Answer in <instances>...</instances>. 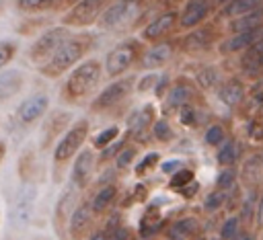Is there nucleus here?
Instances as JSON below:
<instances>
[{"label": "nucleus", "instance_id": "50", "mask_svg": "<svg viewBox=\"0 0 263 240\" xmlns=\"http://www.w3.org/2000/svg\"><path fill=\"white\" fill-rule=\"evenodd\" d=\"M247 135L253 142H263V117L261 115L251 117L247 121Z\"/></svg>", "mask_w": 263, "mask_h": 240}, {"label": "nucleus", "instance_id": "60", "mask_svg": "<svg viewBox=\"0 0 263 240\" xmlns=\"http://www.w3.org/2000/svg\"><path fill=\"white\" fill-rule=\"evenodd\" d=\"M166 240H183V238H166Z\"/></svg>", "mask_w": 263, "mask_h": 240}, {"label": "nucleus", "instance_id": "2", "mask_svg": "<svg viewBox=\"0 0 263 240\" xmlns=\"http://www.w3.org/2000/svg\"><path fill=\"white\" fill-rule=\"evenodd\" d=\"M101 78H103V64L97 57L76 64V68L70 70L62 86V101L70 105L82 103L97 90V86L101 84Z\"/></svg>", "mask_w": 263, "mask_h": 240}, {"label": "nucleus", "instance_id": "6", "mask_svg": "<svg viewBox=\"0 0 263 240\" xmlns=\"http://www.w3.org/2000/svg\"><path fill=\"white\" fill-rule=\"evenodd\" d=\"M109 0H76L60 18V25L68 29H84L99 21Z\"/></svg>", "mask_w": 263, "mask_h": 240}, {"label": "nucleus", "instance_id": "38", "mask_svg": "<svg viewBox=\"0 0 263 240\" xmlns=\"http://www.w3.org/2000/svg\"><path fill=\"white\" fill-rule=\"evenodd\" d=\"M224 205H226V191L222 189H212L203 199V211L208 213H216L224 209Z\"/></svg>", "mask_w": 263, "mask_h": 240}, {"label": "nucleus", "instance_id": "29", "mask_svg": "<svg viewBox=\"0 0 263 240\" xmlns=\"http://www.w3.org/2000/svg\"><path fill=\"white\" fill-rule=\"evenodd\" d=\"M222 82H224V74L216 64H203L195 72V86L199 90H203V92L218 90Z\"/></svg>", "mask_w": 263, "mask_h": 240}, {"label": "nucleus", "instance_id": "48", "mask_svg": "<svg viewBox=\"0 0 263 240\" xmlns=\"http://www.w3.org/2000/svg\"><path fill=\"white\" fill-rule=\"evenodd\" d=\"M55 0H16L18 10L23 12H41L45 8H49Z\"/></svg>", "mask_w": 263, "mask_h": 240}, {"label": "nucleus", "instance_id": "62", "mask_svg": "<svg viewBox=\"0 0 263 240\" xmlns=\"http://www.w3.org/2000/svg\"><path fill=\"white\" fill-rule=\"evenodd\" d=\"M175 2H187V0H175Z\"/></svg>", "mask_w": 263, "mask_h": 240}, {"label": "nucleus", "instance_id": "20", "mask_svg": "<svg viewBox=\"0 0 263 240\" xmlns=\"http://www.w3.org/2000/svg\"><path fill=\"white\" fill-rule=\"evenodd\" d=\"M261 178H263V150H255L240 160L238 185L242 189H253L259 185Z\"/></svg>", "mask_w": 263, "mask_h": 240}, {"label": "nucleus", "instance_id": "16", "mask_svg": "<svg viewBox=\"0 0 263 240\" xmlns=\"http://www.w3.org/2000/svg\"><path fill=\"white\" fill-rule=\"evenodd\" d=\"M138 6H140V0H113L105 6L97 23L101 29H117L136 14Z\"/></svg>", "mask_w": 263, "mask_h": 240}, {"label": "nucleus", "instance_id": "39", "mask_svg": "<svg viewBox=\"0 0 263 240\" xmlns=\"http://www.w3.org/2000/svg\"><path fill=\"white\" fill-rule=\"evenodd\" d=\"M226 139V127L222 123H212L205 127L203 131V142L210 146V148H218L222 142Z\"/></svg>", "mask_w": 263, "mask_h": 240}, {"label": "nucleus", "instance_id": "52", "mask_svg": "<svg viewBox=\"0 0 263 240\" xmlns=\"http://www.w3.org/2000/svg\"><path fill=\"white\" fill-rule=\"evenodd\" d=\"M181 166H185V162H183V160H179V158H171V160L160 162V170H162L164 174H173V172H175V170H179Z\"/></svg>", "mask_w": 263, "mask_h": 240}, {"label": "nucleus", "instance_id": "32", "mask_svg": "<svg viewBox=\"0 0 263 240\" xmlns=\"http://www.w3.org/2000/svg\"><path fill=\"white\" fill-rule=\"evenodd\" d=\"M242 154V144L236 137H226L216 150V162L220 166H236Z\"/></svg>", "mask_w": 263, "mask_h": 240}, {"label": "nucleus", "instance_id": "44", "mask_svg": "<svg viewBox=\"0 0 263 240\" xmlns=\"http://www.w3.org/2000/svg\"><path fill=\"white\" fill-rule=\"evenodd\" d=\"M21 181H33L35 172H37V160H35V152H27L21 156Z\"/></svg>", "mask_w": 263, "mask_h": 240}, {"label": "nucleus", "instance_id": "35", "mask_svg": "<svg viewBox=\"0 0 263 240\" xmlns=\"http://www.w3.org/2000/svg\"><path fill=\"white\" fill-rule=\"evenodd\" d=\"M245 228H242V224H240V219H238V215H228L224 222H222V226H220V230H218V236L222 238V240H236V236L242 232Z\"/></svg>", "mask_w": 263, "mask_h": 240}, {"label": "nucleus", "instance_id": "56", "mask_svg": "<svg viewBox=\"0 0 263 240\" xmlns=\"http://www.w3.org/2000/svg\"><path fill=\"white\" fill-rule=\"evenodd\" d=\"M86 240H105V230H103V228H99V230H92V234H90Z\"/></svg>", "mask_w": 263, "mask_h": 240}, {"label": "nucleus", "instance_id": "37", "mask_svg": "<svg viewBox=\"0 0 263 240\" xmlns=\"http://www.w3.org/2000/svg\"><path fill=\"white\" fill-rule=\"evenodd\" d=\"M238 183V170L236 166H220V172L216 174V189L228 191Z\"/></svg>", "mask_w": 263, "mask_h": 240}, {"label": "nucleus", "instance_id": "4", "mask_svg": "<svg viewBox=\"0 0 263 240\" xmlns=\"http://www.w3.org/2000/svg\"><path fill=\"white\" fill-rule=\"evenodd\" d=\"M140 53H142V47L136 39H125L121 43H117L105 57V64H103V72L109 76V78H119L123 76L132 66L138 64L140 59Z\"/></svg>", "mask_w": 263, "mask_h": 240}, {"label": "nucleus", "instance_id": "7", "mask_svg": "<svg viewBox=\"0 0 263 240\" xmlns=\"http://www.w3.org/2000/svg\"><path fill=\"white\" fill-rule=\"evenodd\" d=\"M70 29L64 27V25H58V27H49L45 29L29 47V59L37 66H41L68 37H70Z\"/></svg>", "mask_w": 263, "mask_h": 240}, {"label": "nucleus", "instance_id": "49", "mask_svg": "<svg viewBox=\"0 0 263 240\" xmlns=\"http://www.w3.org/2000/svg\"><path fill=\"white\" fill-rule=\"evenodd\" d=\"M158 80H160V74H158L156 70H152V72L144 74V76L136 82V86H134V88H136L138 92H148V90H154V88H156Z\"/></svg>", "mask_w": 263, "mask_h": 240}, {"label": "nucleus", "instance_id": "5", "mask_svg": "<svg viewBox=\"0 0 263 240\" xmlns=\"http://www.w3.org/2000/svg\"><path fill=\"white\" fill-rule=\"evenodd\" d=\"M134 86H136V76H119V78H113V82H109L97 94V98H92L90 111H95V113H107V111L117 109L132 94Z\"/></svg>", "mask_w": 263, "mask_h": 240}, {"label": "nucleus", "instance_id": "46", "mask_svg": "<svg viewBox=\"0 0 263 240\" xmlns=\"http://www.w3.org/2000/svg\"><path fill=\"white\" fill-rule=\"evenodd\" d=\"M16 51H18L16 41H12V39H0V70L6 68L14 59Z\"/></svg>", "mask_w": 263, "mask_h": 240}, {"label": "nucleus", "instance_id": "11", "mask_svg": "<svg viewBox=\"0 0 263 240\" xmlns=\"http://www.w3.org/2000/svg\"><path fill=\"white\" fill-rule=\"evenodd\" d=\"M72 121L74 119H72L70 111H51L49 115H45L43 123H41V131H39V148H41V152L53 148V144L62 137V133L70 127Z\"/></svg>", "mask_w": 263, "mask_h": 240}, {"label": "nucleus", "instance_id": "30", "mask_svg": "<svg viewBox=\"0 0 263 240\" xmlns=\"http://www.w3.org/2000/svg\"><path fill=\"white\" fill-rule=\"evenodd\" d=\"M263 27V6L251 10V12H245L240 16H234V18H228L226 23V31L228 35H234V33H242V31H251V29H259Z\"/></svg>", "mask_w": 263, "mask_h": 240}, {"label": "nucleus", "instance_id": "51", "mask_svg": "<svg viewBox=\"0 0 263 240\" xmlns=\"http://www.w3.org/2000/svg\"><path fill=\"white\" fill-rule=\"evenodd\" d=\"M179 113V121H181V125H195L197 123V109H195V105H187V107H183V109H179L177 111Z\"/></svg>", "mask_w": 263, "mask_h": 240}, {"label": "nucleus", "instance_id": "25", "mask_svg": "<svg viewBox=\"0 0 263 240\" xmlns=\"http://www.w3.org/2000/svg\"><path fill=\"white\" fill-rule=\"evenodd\" d=\"M238 68L247 76H257L263 72V35L253 45H249L245 51H240Z\"/></svg>", "mask_w": 263, "mask_h": 240}, {"label": "nucleus", "instance_id": "10", "mask_svg": "<svg viewBox=\"0 0 263 240\" xmlns=\"http://www.w3.org/2000/svg\"><path fill=\"white\" fill-rule=\"evenodd\" d=\"M197 98V86L195 82H191L189 78H177L175 84H171L168 92L162 96V113H177L179 109L193 105V101Z\"/></svg>", "mask_w": 263, "mask_h": 240}, {"label": "nucleus", "instance_id": "15", "mask_svg": "<svg viewBox=\"0 0 263 240\" xmlns=\"http://www.w3.org/2000/svg\"><path fill=\"white\" fill-rule=\"evenodd\" d=\"M47 111H49V96L45 92H35L18 103L14 111V119L18 121V125H33L41 121L47 115Z\"/></svg>", "mask_w": 263, "mask_h": 240}, {"label": "nucleus", "instance_id": "3", "mask_svg": "<svg viewBox=\"0 0 263 240\" xmlns=\"http://www.w3.org/2000/svg\"><path fill=\"white\" fill-rule=\"evenodd\" d=\"M88 131H90V121L86 119V117H82V119H76V121H72L70 123V127L62 133V137L53 144V168H55V172L60 170V168H64L78 152H80V148L84 146V142H86V137H88Z\"/></svg>", "mask_w": 263, "mask_h": 240}, {"label": "nucleus", "instance_id": "54", "mask_svg": "<svg viewBox=\"0 0 263 240\" xmlns=\"http://www.w3.org/2000/svg\"><path fill=\"white\" fill-rule=\"evenodd\" d=\"M253 228L263 230V189L259 191V199H257V209H255V222Z\"/></svg>", "mask_w": 263, "mask_h": 240}, {"label": "nucleus", "instance_id": "41", "mask_svg": "<svg viewBox=\"0 0 263 240\" xmlns=\"http://www.w3.org/2000/svg\"><path fill=\"white\" fill-rule=\"evenodd\" d=\"M156 164H160V154L158 152H146L144 156H142V160L134 166V172H136V176H146L150 170H154L156 168Z\"/></svg>", "mask_w": 263, "mask_h": 240}, {"label": "nucleus", "instance_id": "36", "mask_svg": "<svg viewBox=\"0 0 263 240\" xmlns=\"http://www.w3.org/2000/svg\"><path fill=\"white\" fill-rule=\"evenodd\" d=\"M245 111H247V117H257V115H263V84L259 82V86L253 90V94L249 98H245Z\"/></svg>", "mask_w": 263, "mask_h": 240}, {"label": "nucleus", "instance_id": "43", "mask_svg": "<svg viewBox=\"0 0 263 240\" xmlns=\"http://www.w3.org/2000/svg\"><path fill=\"white\" fill-rule=\"evenodd\" d=\"M148 193H150L148 185H146L144 181H140V183H136V185L129 189V193L125 195L127 199H125V201H121V205L129 207V205H134V203H144V201L148 199Z\"/></svg>", "mask_w": 263, "mask_h": 240}, {"label": "nucleus", "instance_id": "9", "mask_svg": "<svg viewBox=\"0 0 263 240\" xmlns=\"http://www.w3.org/2000/svg\"><path fill=\"white\" fill-rule=\"evenodd\" d=\"M95 230V213L90 209V201L82 199L74 205L70 217H68V226H66V234L70 240H86Z\"/></svg>", "mask_w": 263, "mask_h": 240}, {"label": "nucleus", "instance_id": "63", "mask_svg": "<svg viewBox=\"0 0 263 240\" xmlns=\"http://www.w3.org/2000/svg\"><path fill=\"white\" fill-rule=\"evenodd\" d=\"M0 219H2V211H0Z\"/></svg>", "mask_w": 263, "mask_h": 240}, {"label": "nucleus", "instance_id": "18", "mask_svg": "<svg viewBox=\"0 0 263 240\" xmlns=\"http://www.w3.org/2000/svg\"><path fill=\"white\" fill-rule=\"evenodd\" d=\"M214 12V0H187L179 10V29H193L203 25Z\"/></svg>", "mask_w": 263, "mask_h": 240}, {"label": "nucleus", "instance_id": "19", "mask_svg": "<svg viewBox=\"0 0 263 240\" xmlns=\"http://www.w3.org/2000/svg\"><path fill=\"white\" fill-rule=\"evenodd\" d=\"M156 119V107L152 103L142 105L140 109H136L129 117H127V137L132 139H144L146 133L150 131L152 123Z\"/></svg>", "mask_w": 263, "mask_h": 240}, {"label": "nucleus", "instance_id": "53", "mask_svg": "<svg viewBox=\"0 0 263 240\" xmlns=\"http://www.w3.org/2000/svg\"><path fill=\"white\" fill-rule=\"evenodd\" d=\"M177 193H179L181 197H185V199H193V197H195V195L199 193V183H197V181L193 178V181H191L189 185H185V187H181V189H179Z\"/></svg>", "mask_w": 263, "mask_h": 240}, {"label": "nucleus", "instance_id": "33", "mask_svg": "<svg viewBox=\"0 0 263 240\" xmlns=\"http://www.w3.org/2000/svg\"><path fill=\"white\" fill-rule=\"evenodd\" d=\"M263 6V0H230L228 4H224L220 8V16L222 18H234V16H240L245 12H251L255 8Z\"/></svg>", "mask_w": 263, "mask_h": 240}, {"label": "nucleus", "instance_id": "12", "mask_svg": "<svg viewBox=\"0 0 263 240\" xmlns=\"http://www.w3.org/2000/svg\"><path fill=\"white\" fill-rule=\"evenodd\" d=\"M179 27V10L168 8L160 14H156L140 33V39L146 43H156L162 39H168V35L175 33V29Z\"/></svg>", "mask_w": 263, "mask_h": 240}, {"label": "nucleus", "instance_id": "59", "mask_svg": "<svg viewBox=\"0 0 263 240\" xmlns=\"http://www.w3.org/2000/svg\"><path fill=\"white\" fill-rule=\"evenodd\" d=\"M33 240H51V238H47V236H35Z\"/></svg>", "mask_w": 263, "mask_h": 240}, {"label": "nucleus", "instance_id": "34", "mask_svg": "<svg viewBox=\"0 0 263 240\" xmlns=\"http://www.w3.org/2000/svg\"><path fill=\"white\" fill-rule=\"evenodd\" d=\"M150 135L158 144H168L175 137V129H173V125H171V121L166 117H158V119H154V123L150 127Z\"/></svg>", "mask_w": 263, "mask_h": 240}, {"label": "nucleus", "instance_id": "17", "mask_svg": "<svg viewBox=\"0 0 263 240\" xmlns=\"http://www.w3.org/2000/svg\"><path fill=\"white\" fill-rule=\"evenodd\" d=\"M175 49H177V45H175V41H171V39H162V41L152 43L150 47H146V49L140 53V59H138L140 70L152 72V70H158V68L166 66V64L173 59Z\"/></svg>", "mask_w": 263, "mask_h": 240}, {"label": "nucleus", "instance_id": "40", "mask_svg": "<svg viewBox=\"0 0 263 240\" xmlns=\"http://www.w3.org/2000/svg\"><path fill=\"white\" fill-rule=\"evenodd\" d=\"M119 125H109V127H105L103 131H99L95 137H92V146H95V150H103V148H107L109 144H113L115 139H117V135H119Z\"/></svg>", "mask_w": 263, "mask_h": 240}, {"label": "nucleus", "instance_id": "22", "mask_svg": "<svg viewBox=\"0 0 263 240\" xmlns=\"http://www.w3.org/2000/svg\"><path fill=\"white\" fill-rule=\"evenodd\" d=\"M76 187L74 185H70V187H66L64 191H62V195L58 197V201H55V207H53V230L58 232V234H64L66 232V226H68V217H70V213H72V209H74V199H76Z\"/></svg>", "mask_w": 263, "mask_h": 240}, {"label": "nucleus", "instance_id": "28", "mask_svg": "<svg viewBox=\"0 0 263 240\" xmlns=\"http://www.w3.org/2000/svg\"><path fill=\"white\" fill-rule=\"evenodd\" d=\"M201 232V222L195 215H183L166 226V238H195Z\"/></svg>", "mask_w": 263, "mask_h": 240}, {"label": "nucleus", "instance_id": "61", "mask_svg": "<svg viewBox=\"0 0 263 240\" xmlns=\"http://www.w3.org/2000/svg\"><path fill=\"white\" fill-rule=\"evenodd\" d=\"M210 240H222V238H220V236H216V238H210Z\"/></svg>", "mask_w": 263, "mask_h": 240}, {"label": "nucleus", "instance_id": "14", "mask_svg": "<svg viewBox=\"0 0 263 240\" xmlns=\"http://www.w3.org/2000/svg\"><path fill=\"white\" fill-rule=\"evenodd\" d=\"M216 43V29L210 25H199L189 29L185 35H181L175 45L177 49L185 51V53H197V51H205Z\"/></svg>", "mask_w": 263, "mask_h": 240}, {"label": "nucleus", "instance_id": "55", "mask_svg": "<svg viewBox=\"0 0 263 240\" xmlns=\"http://www.w3.org/2000/svg\"><path fill=\"white\" fill-rule=\"evenodd\" d=\"M236 240H257V236H255L251 230H242V232L236 236Z\"/></svg>", "mask_w": 263, "mask_h": 240}, {"label": "nucleus", "instance_id": "42", "mask_svg": "<svg viewBox=\"0 0 263 240\" xmlns=\"http://www.w3.org/2000/svg\"><path fill=\"white\" fill-rule=\"evenodd\" d=\"M193 178H195V172H193V168L181 166L179 170H175V172L171 174V178H168V189H173V191H179L181 187L189 185Z\"/></svg>", "mask_w": 263, "mask_h": 240}, {"label": "nucleus", "instance_id": "58", "mask_svg": "<svg viewBox=\"0 0 263 240\" xmlns=\"http://www.w3.org/2000/svg\"><path fill=\"white\" fill-rule=\"evenodd\" d=\"M230 0H214V6H218V8H222L224 4H228Z\"/></svg>", "mask_w": 263, "mask_h": 240}, {"label": "nucleus", "instance_id": "26", "mask_svg": "<svg viewBox=\"0 0 263 240\" xmlns=\"http://www.w3.org/2000/svg\"><path fill=\"white\" fill-rule=\"evenodd\" d=\"M261 35H263V27L251 29V31H242V33H234L228 39H224L218 49H220L222 55H234V53L245 51L249 45H253Z\"/></svg>", "mask_w": 263, "mask_h": 240}, {"label": "nucleus", "instance_id": "23", "mask_svg": "<svg viewBox=\"0 0 263 240\" xmlns=\"http://www.w3.org/2000/svg\"><path fill=\"white\" fill-rule=\"evenodd\" d=\"M88 201H90V209H92L95 217L109 215V213L113 211L115 203L119 201V187H117L115 183H107V185H103V187L92 195V199H88Z\"/></svg>", "mask_w": 263, "mask_h": 240}, {"label": "nucleus", "instance_id": "57", "mask_svg": "<svg viewBox=\"0 0 263 240\" xmlns=\"http://www.w3.org/2000/svg\"><path fill=\"white\" fill-rule=\"evenodd\" d=\"M6 158V144L0 139V164H2V160Z\"/></svg>", "mask_w": 263, "mask_h": 240}, {"label": "nucleus", "instance_id": "24", "mask_svg": "<svg viewBox=\"0 0 263 240\" xmlns=\"http://www.w3.org/2000/svg\"><path fill=\"white\" fill-rule=\"evenodd\" d=\"M218 98L224 107L228 109H238L242 107L245 98H247V88H245V82L240 78H228L220 84L218 88Z\"/></svg>", "mask_w": 263, "mask_h": 240}, {"label": "nucleus", "instance_id": "1", "mask_svg": "<svg viewBox=\"0 0 263 240\" xmlns=\"http://www.w3.org/2000/svg\"><path fill=\"white\" fill-rule=\"evenodd\" d=\"M92 35L88 33H78V35H70L41 66H39V74L45 78H60L64 72L72 70L76 64L82 62V57L88 53V49L92 47Z\"/></svg>", "mask_w": 263, "mask_h": 240}, {"label": "nucleus", "instance_id": "21", "mask_svg": "<svg viewBox=\"0 0 263 240\" xmlns=\"http://www.w3.org/2000/svg\"><path fill=\"white\" fill-rule=\"evenodd\" d=\"M162 228H166V217L162 213L160 203H150L146 205L144 213L140 215V224H138V236L142 240H150L154 238Z\"/></svg>", "mask_w": 263, "mask_h": 240}, {"label": "nucleus", "instance_id": "13", "mask_svg": "<svg viewBox=\"0 0 263 240\" xmlns=\"http://www.w3.org/2000/svg\"><path fill=\"white\" fill-rule=\"evenodd\" d=\"M72 170H70V185H74L78 191H84L90 187L95 168H97V154L90 148H80V152L72 158Z\"/></svg>", "mask_w": 263, "mask_h": 240}, {"label": "nucleus", "instance_id": "45", "mask_svg": "<svg viewBox=\"0 0 263 240\" xmlns=\"http://www.w3.org/2000/svg\"><path fill=\"white\" fill-rule=\"evenodd\" d=\"M136 156H138V150L134 148V146H121L119 150H117V154H115V168L117 170H125L134 160H136Z\"/></svg>", "mask_w": 263, "mask_h": 240}, {"label": "nucleus", "instance_id": "47", "mask_svg": "<svg viewBox=\"0 0 263 240\" xmlns=\"http://www.w3.org/2000/svg\"><path fill=\"white\" fill-rule=\"evenodd\" d=\"M105 230V240H132V228L125 224H117Z\"/></svg>", "mask_w": 263, "mask_h": 240}, {"label": "nucleus", "instance_id": "27", "mask_svg": "<svg viewBox=\"0 0 263 240\" xmlns=\"http://www.w3.org/2000/svg\"><path fill=\"white\" fill-rule=\"evenodd\" d=\"M25 86V74L18 68H2L0 70V103L16 96Z\"/></svg>", "mask_w": 263, "mask_h": 240}, {"label": "nucleus", "instance_id": "8", "mask_svg": "<svg viewBox=\"0 0 263 240\" xmlns=\"http://www.w3.org/2000/svg\"><path fill=\"white\" fill-rule=\"evenodd\" d=\"M37 201V185L35 181H21V187L14 195V203H12V213H10V222L16 228H23L29 224L31 215H33V207Z\"/></svg>", "mask_w": 263, "mask_h": 240}, {"label": "nucleus", "instance_id": "31", "mask_svg": "<svg viewBox=\"0 0 263 240\" xmlns=\"http://www.w3.org/2000/svg\"><path fill=\"white\" fill-rule=\"evenodd\" d=\"M257 199H259V187L253 189H245L242 193V201L238 207V219L242 224L245 230H253V222H255V209H257Z\"/></svg>", "mask_w": 263, "mask_h": 240}]
</instances>
